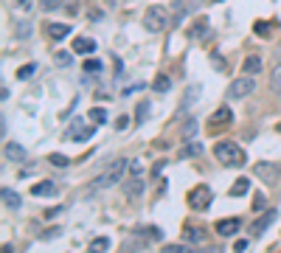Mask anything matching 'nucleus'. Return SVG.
<instances>
[{"instance_id": "e433bc0d", "label": "nucleus", "mask_w": 281, "mask_h": 253, "mask_svg": "<svg viewBox=\"0 0 281 253\" xmlns=\"http://www.w3.org/2000/svg\"><path fill=\"white\" fill-rule=\"evenodd\" d=\"M129 124H132V121L126 118V115H121V118L115 121V130H121V133H124V130H126V126H129Z\"/></svg>"}, {"instance_id": "4be33fe9", "label": "nucleus", "mask_w": 281, "mask_h": 253, "mask_svg": "<svg viewBox=\"0 0 281 253\" xmlns=\"http://www.w3.org/2000/svg\"><path fill=\"white\" fill-rule=\"evenodd\" d=\"M247 191H250V180H247V177H239V180L231 186V191H228V194H231V197H245Z\"/></svg>"}, {"instance_id": "1a4fd4ad", "label": "nucleus", "mask_w": 281, "mask_h": 253, "mask_svg": "<svg viewBox=\"0 0 281 253\" xmlns=\"http://www.w3.org/2000/svg\"><path fill=\"white\" fill-rule=\"evenodd\" d=\"M96 126V124H93ZM93 126H84L82 121H73V124L65 130V141H87L93 135Z\"/></svg>"}, {"instance_id": "4468645a", "label": "nucleus", "mask_w": 281, "mask_h": 253, "mask_svg": "<svg viewBox=\"0 0 281 253\" xmlns=\"http://www.w3.org/2000/svg\"><path fill=\"white\" fill-rule=\"evenodd\" d=\"M3 155H6V161H12V163L26 161V149H23L20 144H12V141H9L6 147H3Z\"/></svg>"}, {"instance_id": "39448f33", "label": "nucleus", "mask_w": 281, "mask_h": 253, "mask_svg": "<svg viewBox=\"0 0 281 253\" xmlns=\"http://www.w3.org/2000/svg\"><path fill=\"white\" fill-rule=\"evenodd\" d=\"M186 200H189V205L194 211H205L211 205V200H214V191H211V186L200 183V186H194V189L186 194Z\"/></svg>"}, {"instance_id": "c03bdc74", "label": "nucleus", "mask_w": 281, "mask_h": 253, "mask_svg": "<svg viewBox=\"0 0 281 253\" xmlns=\"http://www.w3.org/2000/svg\"><path fill=\"white\" fill-rule=\"evenodd\" d=\"M214 3H222V0H214Z\"/></svg>"}, {"instance_id": "423d86ee", "label": "nucleus", "mask_w": 281, "mask_h": 253, "mask_svg": "<svg viewBox=\"0 0 281 253\" xmlns=\"http://www.w3.org/2000/svg\"><path fill=\"white\" fill-rule=\"evenodd\" d=\"M250 93H256V82H253L250 76L233 79V82L228 84V98H245V96H250Z\"/></svg>"}, {"instance_id": "0eeeda50", "label": "nucleus", "mask_w": 281, "mask_h": 253, "mask_svg": "<svg viewBox=\"0 0 281 253\" xmlns=\"http://www.w3.org/2000/svg\"><path fill=\"white\" fill-rule=\"evenodd\" d=\"M231 121H233L231 107H225V104H222V107H219V110L208 118V133H211V135H214V133H222V130L231 124Z\"/></svg>"}, {"instance_id": "f03ea898", "label": "nucleus", "mask_w": 281, "mask_h": 253, "mask_svg": "<svg viewBox=\"0 0 281 253\" xmlns=\"http://www.w3.org/2000/svg\"><path fill=\"white\" fill-rule=\"evenodd\" d=\"M214 155L222 166H245V149L236 147L233 141H219L214 147Z\"/></svg>"}, {"instance_id": "412c9836", "label": "nucleus", "mask_w": 281, "mask_h": 253, "mask_svg": "<svg viewBox=\"0 0 281 253\" xmlns=\"http://www.w3.org/2000/svg\"><path fill=\"white\" fill-rule=\"evenodd\" d=\"M87 115H90V124H96V126H104L107 121H110V115H107L104 107H93V110L87 112Z\"/></svg>"}, {"instance_id": "37998d69", "label": "nucleus", "mask_w": 281, "mask_h": 253, "mask_svg": "<svg viewBox=\"0 0 281 253\" xmlns=\"http://www.w3.org/2000/svg\"><path fill=\"white\" fill-rule=\"evenodd\" d=\"M236 250H247V239H239V242H236Z\"/></svg>"}, {"instance_id": "4c0bfd02", "label": "nucleus", "mask_w": 281, "mask_h": 253, "mask_svg": "<svg viewBox=\"0 0 281 253\" xmlns=\"http://www.w3.org/2000/svg\"><path fill=\"white\" fill-rule=\"evenodd\" d=\"M14 6H17V9H23V12H28V9L34 6V0H14Z\"/></svg>"}, {"instance_id": "473e14b6", "label": "nucleus", "mask_w": 281, "mask_h": 253, "mask_svg": "<svg viewBox=\"0 0 281 253\" xmlns=\"http://www.w3.org/2000/svg\"><path fill=\"white\" fill-rule=\"evenodd\" d=\"M149 110H152L149 101H140V104H138V115H135V124H144V121L149 118Z\"/></svg>"}, {"instance_id": "f257e3e1", "label": "nucleus", "mask_w": 281, "mask_h": 253, "mask_svg": "<svg viewBox=\"0 0 281 253\" xmlns=\"http://www.w3.org/2000/svg\"><path fill=\"white\" fill-rule=\"evenodd\" d=\"M129 172V161H124V158H118V161H112L110 166L101 172V175L93 180V191L98 189H110V186H115V183L124 180V175Z\"/></svg>"}, {"instance_id": "f3484780", "label": "nucleus", "mask_w": 281, "mask_h": 253, "mask_svg": "<svg viewBox=\"0 0 281 253\" xmlns=\"http://www.w3.org/2000/svg\"><path fill=\"white\" fill-rule=\"evenodd\" d=\"M203 155V144L200 141H186V147L180 149V158L186 161V158H200Z\"/></svg>"}, {"instance_id": "a211bd4d", "label": "nucleus", "mask_w": 281, "mask_h": 253, "mask_svg": "<svg viewBox=\"0 0 281 253\" xmlns=\"http://www.w3.org/2000/svg\"><path fill=\"white\" fill-rule=\"evenodd\" d=\"M183 239L191 242V245H197V242H203L205 239V231H200L197 225H186V228H183Z\"/></svg>"}, {"instance_id": "f8f14e48", "label": "nucleus", "mask_w": 281, "mask_h": 253, "mask_svg": "<svg viewBox=\"0 0 281 253\" xmlns=\"http://www.w3.org/2000/svg\"><path fill=\"white\" fill-rule=\"evenodd\" d=\"M70 48H73V54L87 56V54H93V51H96V40H90V37H76Z\"/></svg>"}, {"instance_id": "2eb2a0df", "label": "nucleus", "mask_w": 281, "mask_h": 253, "mask_svg": "<svg viewBox=\"0 0 281 253\" xmlns=\"http://www.w3.org/2000/svg\"><path fill=\"white\" fill-rule=\"evenodd\" d=\"M45 31H48L51 40L59 42V40H65V37L70 34V26H68V23H48V26H45Z\"/></svg>"}, {"instance_id": "a878e982", "label": "nucleus", "mask_w": 281, "mask_h": 253, "mask_svg": "<svg viewBox=\"0 0 281 253\" xmlns=\"http://www.w3.org/2000/svg\"><path fill=\"white\" fill-rule=\"evenodd\" d=\"M152 87H155V93H166L169 87H172V79L163 76V73H158V76H155V82H152Z\"/></svg>"}, {"instance_id": "dca6fc26", "label": "nucleus", "mask_w": 281, "mask_h": 253, "mask_svg": "<svg viewBox=\"0 0 281 253\" xmlns=\"http://www.w3.org/2000/svg\"><path fill=\"white\" fill-rule=\"evenodd\" d=\"M197 98H200V84H191L189 90H186V96H183V101H180V112H186L191 104H197Z\"/></svg>"}, {"instance_id": "9d476101", "label": "nucleus", "mask_w": 281, "mask_h": 253, "mask_svg": "<svg viewBox=\"0 0 281 253\" xmlns=\"http://www.w3.org/2000/svg\"><path fill=\"white\" fill-rule=\"evenodd\" d=\"M239 228H242V219H239V217H228V219H219V222H217V233H219V236H236Z\"/></svg>"}, {"instance_id": "ea45409f", "label": "nucleus", "mask_w": 281, "mask_h": 253, "mask_svg": "<svg viewBox=\"0 0 281 253\" xmlns=\"http://www.w3.org/2000/svg\"><path fill=\"white\" fill-rule=\"evenodd\" d=\"M211 62L217 65V68H225V59H222L219 54H211Z\"/></svg>"}, {"instance_id": "bb28decb", "label": "nucleus", "mask_w": 281, "mask_h": 253, "mask_svg": "<svg viewBox=\"0 0 281 253\" xmlns=\"http://www.w3.org/2000/svg\"><path fill=\"white\" fill-rule=\"evenodd\" d=\"M270 87H273V93L281 96V65H275V68L270 70Z\"/></svg>"}, {"instance_id": "a19ab883", "label": "nucleus", "mask_w": 281, "mask_h": 253, "mask_svg": "<svg viewBox=\"0 0 281 253\" xmlns=\"http://www.w3.org/2000/svg\"><path fill=\"white\" fill-rule=\"evenodd\" d=\"M59 233H62V231H59V228H54V231H45V233H42V239H54V236H59Z\"/></svg>"}, {"instance_id": "79ce46f5", "label": "nucleus", "mask_w": 281, "mask_h": 253, "mask_svg": "<svg viewBox=\"0 0 281 253\" xmlns=\"http://www.w3.org/2000/svg\"><path fill=\"white\" fill-rule=\"evenodd\" d=\"M166 250H169V253H186V247H183V245H169Z\"/></svg>"}, {"instance_id": "b1692460", "label": "nucleus", "mask_w": 281, "mask_h": 253, "mask_svg": "<svg viewBox=\"0 0 281 253\" xmlns=\"http://www.w3.org/2000/svg\"><path fill=\"white\" fill-rule=\"evenodd\" d=\"M205 34H208V20L200 17V20L194 23V28H189V37L191 40H200V37H205Z\"/></svg>"}, {"instance_id": "ddd939ff", "label": "nucleus", "mask_w": 281, "mask_h": 253, "mask_svg": "<svg viewBox=\"0 0 281 253\" xmlns=\"http://www.w3.org/2000/svg\"><path fill=\"white\" fill-rule=\"evenodd\" d=\"M275 217H278L275 211H264V217H261V219H256V222H253L250 233H253V236H261V233L267 231V225H270V222H275Z\"/></svg>"}, {"instance_id": "7c9ffc66", "label": "nucleus", "mask_w": 281, "mask_h": 253, "mask_svg": "<svg viewBox=\"0 0 281 253\" xmlns=\"http://www.w3.org/2000/svg\"><path fill=\"white\" fill-rule=\"evenodd\" d=\"M37 73V65L34 62H28V65H23L20 70H17V79H20V82H26V79H31Z\"/></svg>"}, {"instance_id": "7ed1b4c3", "label": "nucleus", "mask_w": 281, "mask_h": 253, "mask_svg": "<svg viewBox=\"0 0 281 253\" xmlns=\"http://www.w3.org/2000/svg\"><path fill=\"white\" fill-rule=\"evenodd\" d=\"M144 163L140 161H129V177L124 180V194L129 197V200H138L140 194H144Z\"/></svg>"}, {"instance_id": "393cba45", "label": "nucleus", "mask_w": 281, "mask_h": 253, "mask_svg": "<svg viewBox=\"0 0 281 253\" xmlns=\"http://www.w3.org/2000/svg\"><path fill=\"white\" fill-rule=\"evenodd\" d=\"M194 133H197V121H194V115H191V118L183 121V133H180V138H183V141H191V138H194Z\"/></svg>"}, {"instance_id": "6ab92c4d", "label": "nucleus", "mask_w": 281, "mask_h": 253, "mask_svg": "<svg viewBox=\"0 0 281 253\" xmlns=\"http://www.w3.org/2000/svg\"><path fill=\"white\" fill-rule=\"evenodd\" d=\"M242 70H245L247 76H256L261 70V56L259 54H253V56H247L245 62H242Z\"/></svg>"}, {"instance_id": "58836bf2", "label": "nucleus", "mask_w": 281, "mask_h": 253, "mask_svg": "<svg viewBox=\"0 0 281 253\" xmlns=\"http://www.w3.org/2000/svg\"><path fill=\"white\" fill-rule=\"evenodd\" d=\"M56 62L62 65V68H68V65H70V54H65V51H62V54H56Z\"/></svg>"}, {"instance_id": "f704fd0d", "label": "nucleus", "mask_w": 281, "mask_h": 253, "mask_svg": "<svg viewBox=\"0 0 281 253\" xmlns=\"http://www.w3.org/2000/svg\"><path fill=\"white\" fill-rule=\"evenodd\" d=\"M48 161H51V166H59V169H65L68 166V158H65V155H59V152H54V155H48Z\"/></svg>"}, {"instance_id": "c85d7f7f", "label": "nucleus", "mask_w": 281, "mask_h": 253, "mask_svg": "<svg viewBox=\"0 0 281 253\" xmlns=\"http://www.w3.org/2000/svg\"><path fill=\"white\" fill-rule=\"evenodd\" d=\"M82 70L93 76V73H101V70H104V65H101V59H87V62L82 65Z\"/></svg>"}, {"instance_id": "20e7f679", "label": "nucleus", "mask_w": 281, "mask_h": 253, "mask_svg": "<svg viewBox=\"0 0 281 253\" xmlns=\"http://www.w3.org/2000/svg\"><path fill=\"white\" fill-rule=\"evenodd\" d=\"M144 26H147V31H152V34L163 31V28L169 26V12L163 6H149L147 12H144Z\"/></svg>"}, {"instance_id": "aec40b11", "label": "nucleus", "mask_w": 281, "mask_h": 253, "mask_svg": "<svg viewBox=\"0 0 281 253\" xmlns=\"http://www.w3.org/2000/svg\"><path fill=\"white\" fill-rule=\"evenodd\" d=\"M0 197H3V205H6V208H12V211L20 208V194H17V191H12L9 186L0 191Z\"/></svg>"}, {"instance_id": "5701e85b", "label": "nucleus", "mask_w": 281, "mask_h": 253, "mask_svg": "<svg viewBox=\"0 0 281 253\" xmlns=\"http://www.w3.org/2000/svg\"><path fill=\"white\" fill-rule=\"evenodd\" d=\"M135 236H140V239H152V242H161L163 233L158 231L155 225H147V228H138V231H135Z\"/></svg>"}, {"instance_id": "c9c22d12", "label": "nucleus", "mask_w": 281, "mask_h": 253, "mask_svg": "<svg viewBox=\"0 0 281 253\" xmlns=\"http://www.w3.org/2000/svg\"><path fill=\"white\" fill-rule=\"evenodd\" d=\"M40 6H42V12H54L59 6V0H40Z\"/></svg>"}, {"instance_id": "2f4dec72", "label": "nucleus", "mask_w": 281, "mask_h": 253, "mask_svg": "<svg viewBox=\"0 0 281 253\" xmlns=\"http://www.w3.org/2000/svg\"><path fill=\"white\" fill-rule=\"evenodd\" d=\"M107 247H110V239H107V236H96L90 242V250L93 253H101V250H107Z\"/></svg>"}, {"instance_id": "72a5a7b5", "label": "nucleus", "mask_w": 281, "mask_h": 253, "mask_svg": "<svg viewBox=\"0 0 281 253\" xmlns=\"http://www.w3.org/2000/svg\"><path fill=\"white\" fill-rule=\"evenodd\" d=\"M253 31H256L259 37H270V23H267V20H256V23H253Z\"/></svg>"}, {"instance_id": "9b49d317", "label": "nucleus", "mask_w": 281, "mask_h": 253, "mask_svg": "<svg viewBox=\"0 0 281 253\" xmlns=\"http://www.w3.org/2000/svg\"><path fill=\"white\" fill-rule=\"evenodd\" d=\"M56 194H59V189L51 180H42L37 186H31V197H56Z\"/></svg>"}, {"instance_id": "c756f323", "label": "nucleus", "mask_w": 281, "mask_h": 253, "mask_svg": "<svg viewBox=\"0 0 281 253\" xmlns=\"http://www.w3.org/2000/svg\"><path fill=\"white\" fill-rule=\"evenodd\" d=\"M253 211H256V214H259V211H267V197H264V191H256V194H253V205H250Z\"/></svg>"}, {"instance_id": "cd10ccee", "label": "nucleus", "mask_w": 281, "mask_h": 253, "mask_svg": "<svg viewBox=\"0 0 281 253\" xmlns=\"http://www.w3.org/2000/svg\"><path fill=\"white\" fill-rule=\"evenodd\" d=\"M14 26H17L14 28V37H17V40H26V37L31 34V23L28 20H20V23H14Z\"/></svg>"}, {"instance_id": "6e6552de", "label": "nucleus", "mask_w": 281, "mask_h": 253, "mask_svg": "<svg viewBox=\"0 0 281 253\" xmlns=\"http://www.w3.org/2000/svg\"><path fill=\"white\" fill-rule=\"evenodd\" d=\"M253 172H256V177L264 180V183H275V180H278V175H281L278 163H273V161H259L256 166H253Z\"/></svg>"}]
</instances>
